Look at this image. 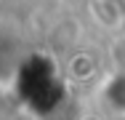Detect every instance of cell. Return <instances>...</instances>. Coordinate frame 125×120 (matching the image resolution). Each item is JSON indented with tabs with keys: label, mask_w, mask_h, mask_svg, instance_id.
Segmentation results:
<instances>
[{
	"label": "cell",
	"mask_w": 125,
	"mask_h": 120,
	"mask_svg": "<svg viewBox=\"0 0 125 120\" xmlns=\"http://www.w3.org/2000/svg\"><path fill=\"white\" fill-rule=\"evenodd\" d=\"M11 120H40V118H37V115H32L29 109H19V112H16Z\"/></svg>",
	"instance_id": "obj_2"
},
{
	"label": "cell",
	"mask_w": 125,
	"mask_h": 120,
	"mask_svg": "<svg viewBox=\"0 0 125 120\" xmlns=\"http://www.w3.org/2000/svg\"><path fill=\"white\" fill-rule=\"evenodd\" d=\"M88 11L99 27L120 29L125 24V0H91Z\"/></svg>",
	"instance_id": "obj_1"
}]
</instances>
